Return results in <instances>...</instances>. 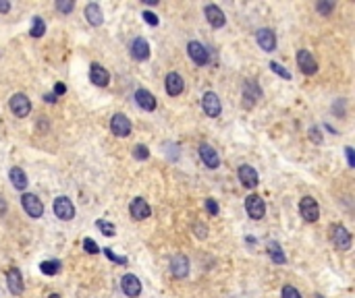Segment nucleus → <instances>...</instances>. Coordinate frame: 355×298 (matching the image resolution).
<instances>
[{"mask_svg":"<svg viewBox=\"0 0 355 298\" xmlns=\"http://www.w3.org/2000/svg\"><path fill=\"white\" fill-rule=\"evenodd\" d=\"M330 242L339 250H349L351 248V232L343 224H332L330 226Z\"/></svg>","mask_w":355,"mask_h":298,"instance_id":"f257e3e1","label":"nucleus"},{"mask_svg":"<svg viewBox=\"0 0 355 298\" xmlns=\"http://www.w3.org/2000/svg\"><path fill=\"white\" fill-rule=\"evenodd\" d=\"M52 209H54V216L62 222H69L75 218V205L69 197H56L54 199V205H52Z\"/></svg>","mask_w":355,"mask_h":298,"instance_id":"f03ea898","label":"nucleus"},{"mask_svg":"<svg viewBox=\"0 0 355 298\" xmlns=\"http://www.w3.org/2000/svg\"><path fill=\"white\" fill-rule=\"evenodd\" d=\"M21 205H23V209L29 218H42L44 216V203L40 201V197H36L33 193H25L21 197Z\"/></svg>","mask_w":355,"mask_h":298,"instance_id":"7ed1b4c3","label":"nucleus"},{"mask_svg":"<svg viewBox=\"0 0 355 298\" xmlns=\"http://www.w3.org/2000/svg\"><path fill=\"white\" fill-rule=\"evenodd\" d=\"M9 106H11V110H13V114L17 118H25V116H29V112H31V102H29V98L25 94H15L11 98V102H9Z\"/></svg>","mask_w":355,"mask_h":298,"instance_id":"20e7f679","label":"nucleus"},{"mask_svg":"<svg viewBox=\"0 0 355 298\" xmlns=\"http://www.w3.org/2000/svg\"><path fill=\"white\" fill-rule=\"evenodd\" d=\"M299 214L305 222H316L320 218V207L314 197H303L299 201Z\"/></svg>","mask_w":355,"mask_h":298,"instance_id":"39448f33","label":"nucleus"},{"mask_svg":"<svg viewBox=\"0 0 355 298\" xmlns=\"http://www.w3.org/2000/svg\"><path fill=\"white\" fill-rule=\"evenodd\" d=\"M202 108L206 112V116H210V118L220 116V112H223V104H220V98L214 91H206L202 96Z\"/></svg>","mask_w":355,"mask_h":298,"instance_id":"423d86ee","label":"nucleus"},{"mask_svg":"<svg viewBox=\"0 0 355 298\" xmlns=\"http://www.w3.org/2000/svg\"><path fill=\"white\" fill-rule=\"evenodd\" d=\"M187 54L197 66H206L210 62V54L206 50V46L199 44V41H189L187 44Z\"/></svg>","mask_w":355,"mask_h":298,"instance_id":"0eeeda50","label":"nucleus"},{"mask_svg":"<svg viewBox=\"0 0 355 298\" xmlns=\"http://www.w3.org/2000/svg\"><path fill=\"white\" fill-rule=\"evenodd\" d=\"M256 41L264 52H274L276 50V33L272 29H258L256 31Z\"/></svg>","mask_w":355,"mask_h":298,"instance_id":"6e6552de","label":"nucleus"},{"mask_svg":"<svg viewBox=\"0 0 355 298\" xmlns=\"http://www.w3.org/2000/svg\"><path fill=\"white\" fill-rule=\"evenodd\" d=\"M297 66L303 75H316L318 73V62L314 60V56L307 50H299L297 52Z\"/></svg>","mask_w":355,"mask_h":298,"instance_id":"1a4fd4ad","label":"nucleus"},{"mask_svg":"<svg viewBox=\"0 0 355 298\" xmlns=\"http://www.w3.org/2000/svg\"><path fill=\"white\" fill-rule=\"evenodd\" d=\"M245 211H247V216H250L252 220H262L264 214H266V205H264L262 197L250 195V197L245 199Z\"/></svg>","mask_w":355,"mask_h":298,"instance_id":"9d476101","label":"nucleus"},{"mask_svg":"<svg viewBox=\"0 0 355 298\" xmlns=\"http://www.w3.org/2000/svg\"><path fill=\"white\" fill-rule=\"evenodd\" d=\"M204 15H206V21L210 23V25L214 29H220V27H225V23H227V17L223 13V9L216 7V5H208L204 9Z\"/></svg>","mask_w":355,"mask_h":298,"instance_id":"9b49d317","label":"nucleus"},{"mask_svg":"<svg viewBox=\"0 0 355 298\" xmlns=\"http://www.w3.org/2000/svg\"><path fill=\"white\" fill-rule=\"evenodd\" d=\"M129 211H131V218H133V220H146V218L152 216V209H150L148 201L141 199V197H135V199L131 201Z\"/></svg>","mask_w":355,"mask_h":298,"instance_id":"f8f14e48","label":"nucleus"},{"mask_svg":"<svg viewBox=\"0 0 355 298\" xmlns=\"http://www.w3.org/2000/svg\"><path fill=\"white\" fill-rule=\"evenodd\" d=\"M199 159L210 168V170H216L218 166H220V157H218V153H216V149L212 147V145H208V143H202L199 145Z\"/></svg>","mask_w":355,"mask_h":298,"instance_id":"ddd939ff","label":"nucleus"},{"mask_svg":"<svg viewBox=\"0 0 355 298\" xmlns=\"http://www.w3.org/2000/svg\"><path fill=\"white\" fill-rule=\"evenodd\" d=\"M164 87H166V94H168L170 98H176V96L183 94L185 83H183V79H181L179 73H168L166 79H164Z\"/></svg>","mask_w":355,"mask_h":298,"instance_id":"4468645a","label":"nucleus"},{"mask_svg":"<svg viewBox=\"0 0 355 298\" xmlns=\"http://www.w3.org/2000/svg\"><path fill=\"white\" fill-rule=\"evenodd\" d=\"M170 273L174 278H179V280L187 278L189 276V259L185 255H174L170 259Z\"/></svg>","mask_w":355,"mask_h":298,"instance_id":"2eb2a0df","label":"nucleus"},{"mask_svg":"<svg viewBox=\"0 0 355 298\" xmlns=\"http://www.w3.org/2000/svg\"><path fill=\"white\" fill-rule=\"evenodd\" d=\"M237 176H239V180L243 182V187H247V189H256V187H258V182H260V176H258V172H256L252 166H247V164L239 166V170H237Z\"/></svg>","mask_w":355,"mask_h":298,"instance_id":"dca6fc26","label":"nucleus"},{"mask_svg":"<svg viewBox=\"0 0 355 298\" xmlns=\"http://www.w3.org/2000/svg\"><path fill=\"white\" fill-rule=\"evenodd\" d=\"M121 288H123V292H125L129 298H135V296L141 294V282H139L137 276H133V273H127V276H123Z\"/></svg>","mask_w":355,"mask_h":298,"instance_id":"f3484780","label":"nucleus"},{"mask_svg":"<svg viewBox=\"0 0 355 298\" xmlns=\"http://www.w3.org/2000/svg\"><path fill=\"white\" fill-rule=\"evenodd\" d=\"M110 131L117 137H129L131 135V120L125 114H115L113 120H110Z\"/></svg>","mask_w":355,"mask_h":298,"instance_id":"a211bd4d","label":"nucleus"},{"mask_svg":"<svg viewBox=\"0 0 355 298\" xmlns=\"http://www.w3.org/2000/svg\"><path fill=\"white\" fill-rule=\"evenodd\" d=\"M7 286H9V290L15 294V296H21L23 294V276H21V271L17 269V267H11L9 271H7Z\"/></svg>","mask_w":355,"mask_h":298,"instance_id":"6ab92c4d","label":"nucleus"},{"mask_svg":"<svg viewBox=\"0 0 355 298\" xmlns=\"http://www.w3.org/2000/svg\"><path fill=\"white\" fill-rule=\"evenodd\" d=\"M129 50H131V56L135 58L137 62H144V60L150 58V44L144 37H135V39H133Z\"/></svg>","mask_w":355,"mask_h":298,"instance_id":"aec40b11","label":"nucleus"},{"mask_svg":"<svg viewBox=\"0 0 355 298\" xmlns=\"http://www.w3.org/2000/svg\"><path fill=\"white\" fill-rule=\"evenodd\" d=\"M262 98V89L256 81H245V85H243V100H245V106H254L258 100Z\"/></svg>","mask_w":355,"mask_h":298,"instance_id":"412c9836","label":"nucleus"},{"mask_svg":"<svg viewBox=\"0 0 355 298\" xmlns=\"http://www.w3.org/2000/svg\"><path fill=\"white\" fill-rule=\"evenodd\" d=\"M90 79H92V83L98 85V87H106V85L110 83L108 71H106L102 64H98V62H94V64L90 66Z\"/></svg>","mask_w":355,"mask_h":298,"instance_id":"4be33fe9","label":"nucleus"},{"mask_svg":"<svg viewBox=\"0 0 355 298\" xmlns=\"http://www.w3.org/2000/svg\"><path fill=\"white\" fill-rule=\"evenodd\" d=\"M83 15H85V21L90 23V25H94V27H100L102 23H104V13H102L100 5H96V3L87 5L85 11H83Z\"/></svg>","mask_w":355,"mask_h":298,"instance_id":"5701e85b","label":"nucleus"},{"mask_svg":"<svg viewBox=\"0 0 355 298\" xmlns=\"http://www.w3.org/2000/svg\"><path fill=\"white\" fill-rule=\"evenodd\" d=\"M135 102L141 110L146 112H152V110H156V98H154L148 89H137L135 91Z\"/></svg>","mask_w":355,"mask_h":298,"instance_id":"b1692460","label":"nucleus"},{"mask_svg":"<svg viewBox=\"0 0 355 298\" xmlns=\"http://www.w3.org/2000/svg\"><path fill=\"white\" fill-rule=\"evenodd\" d=\"M9 178H11L13 187H15L17 191H25V189H27V174L23 172V168H19V166L11 168V172H9Z\"/></svg>","mask_w":355,"mask_h":298,"instance_id":"393cba45","label":"nucleus"},{"mask_svg":"<svg viewBox=\"0 0 355 298\" xmlns=\"http://www.w3.org/2000/svg\"><path fill=\"white\" fill-rule=\"evenodd\" d=\"M268 257L272 259V263L276 265H285L287 263V255H285V250L280 248V244L276 240H270L268 242Z\"/></svg>","mask_w":355,"mask_h":298,"instance_id":"a878e982","label":"nucleus"},{"mask_svg":"<svg viewBox=\"0 0 355 298\" xmlns=\"http://www.w3.org/2000/svg\"><path fill=\"white\" fill-rule=\"evenodd\" d=\"M40 271L44 273V276H56V273H60V261H56V259L42 261L40 263Z\"/></svg>","mask_w":355,"mask_h":298,"instance_id":"bb28decb","label":"nucleus"},{"mask_svg":"<svg viewBox=\"0 0 355 298\" xmlns=\"http://www.w3.org/2000/svg\"><path fill=\"white\" fill-rule=\"evenodd\" d=\"M31 37H42L44 33H46V23H44L42 17H33L31 19V29H29Z\"/></svg>","mask_w":355,"mask_h":298,"instance_id":"cd10ccee","label":"nucleus"},{"mask_svg":"<svg viewBox=\"0 0 355 298\" xmlns=\"http://www.w3.org/2000/svg\"><path fill=\"white\" fill-rule=\"evenodd\" d=\"M96 228L104 234V236H108V238H113L115 234H117V228H115V224L113 222H106V220H98L96 222Z\"/></svg>","mask_w":355,"mask_h":298,"instance_id":"c85d7f7f","label":"nucleus"},{"mask_svg":"<svg viewBox=\"0 0 355 298\" xmlns=\"http://www.w3.org/2000/svg\"><path fill=\"white\" fill-rule=\"evenodd\" d=\"M104 255H106V259H110L113 263H119V265H127V263H129V259H127V257L117 255V253H115V250L110 248V246H106V248H104Z\"/></svg>","mask_w":355,"mask_h":298,"instance_id":"c756f323","label":"nucleus"},{"mask_svg":"<svg viewBox=\"0 0 355 298\" xmlns=\"http://www.w3.org/2000/svg\"><path fill=\"white\" fill-rule=\"evenodd\" d=\"M268 66H270V71H272V73H276L278 77H282V79H287V81L291 79V73L287 71V68H285V66H282L280 62H270Z\"/></svg>","mask_w":355,"mask_h":298,"instance_id":"7c9ffc66","label":"nucleus"},{"mask_svg":"<svg viewBox=\"0 0 355 298\" xmlns=\"http://www.w3.org/2000/svg\"><path fill=\"white\" fill-rule=\"evenodd\" d=\"M316 11L322 15V17H328L332 11H335V3H328V0H322V3L316 5Z\"/></svg>","mask_w":355,"mask_h":298,"instance_id":"2f4dec72","label":"nucleus"},{"mask_svg":"<svg viewBox=\"0 0 355 298\" xmlns=\"http://www.w3.org/2000/svg\"><path fill=\"white\" fill-rule=\"evenodd\" d=\"M133 157H135V159H141V162H144V159L150 157V149H148L146 145H135V147H133Z\"/></svg>","mask_w":355,"mask_h":298,"instance_id":"473e14b6","label":"nucleus"},{"mask_svg":"<svg viewBox=\"0 0 355 298\" xmlns=\"http://www.w3.org/2000/svg\"><path fill=\"white\" fill-rule=\"evenodd\" d=\"M83 248H85L90 255H98V253H100V246H98L92 238H83Z\"/></svg>","mask_w":355,"mask_h":298,"instance_id":"72a5a7b5","label":"nucleus"},{"mask_svg":"<svg viewBox=\"0 0 355 298\" xmlns=\"http://www.w3.org/2000/svg\"><path fill=\"white\" fill-rule=\"evenodd\" d=\"M141 17H144V21L148 23V25H152V27H156L158 23H160V21H158V17L154 15L152 11H144V13H141Z\"/></svg>","mask_w":355,"mask_h":298,"instance_id":"f704fd0d","label":"nucleus"},{"mask_svg":"<svg viewBox=\"0 0 355 298\" xmlns=\"http://www.w3.org/2000/svg\"><path fill=\"white\" fill-rule=\"evenodd\" d=\"M193 232H195L197 238H206V236H208V226L195 222V224H193Z\"/></svg>","mask_w":355,"mask_h":298,"instance_id":"c9c22d12","label":"nucleus"},{"mask_svg":"<svg viewBox=\"0 0 355 298\" xmlns=\"http://www.w3.org/2000/svg\"><path fill=\"white\" fill-rule=\"evenodd\" d=\"M282 298H301V294L293 286H282Z\"/></svg>","mask_w":355,"mask_h":298,"instance_id":"e433bc0d","label":"nucleus"},{"mask_svg":"<svg viewBox=\"0 0 355 298\" xmlns=\"http://www.w3.org/2000/svg\"><path fill=\"white\" fill-rule=\"evenodd\" d=\"M73 9H75V5L71 3V0H66V3H56V11H60V13H64V15L73 13Z\"/></svg>","mask_w":355,"mask_h":298,"instance_id":"4c0bfd02","label":"nucleus"},{"mask_svg":"<svg viewBox=\"0 0 355 298\" xmlns=\"http://www.w3.org/2000/svg\"><path fill=\"white\" fill-rule=\"evenodd\" d=\"M206 211L210 216H218V203L214 199H206Z\"/></svg>","mask_w":355,"mask_h":298,"instance_id":"58836bf2","label":"nucleus"},{"mask_svg":"<svg viewBox=\"0 0 355 298\" xmlns=\"http://www.w3.org/2000/svg\"><path fill=\"white\" fill-rule=\"evenodd\" d=\"M309 139H312L314 143H322V135H320L318 126H312V129H309Z\"/></svg>","mask_w":355,"mask_h":298,"instance_id":"ea45409f","label":"nucleus"},{"mask_svg":"<svg viewBox=\"0 0 355 298\" xmlns=\"http://www.w3.org/2000/svg\"><path fill=\"white\" fill-rule=\"evenodd\" d=\"M345 153H347V162L351 168H355V155H353V147H345Z\"/></svg>","mask_w":355,"mask_h":298,"instance_id":"a19ab883","label":"nucleus"},{"mask_svg":"<svg viewBox=\"0 0 355 298\" xmlns=\"http://www.w3.org/2000/svg\"><path fill=\"white\" fill-rule=\"evenodd\" d=\"M64 94H66L64 83H56V85H54V96L58 98V96H64Z\"/></svg>","mask_w":355,"mask_h":298,"instance_id":"79ce46f5","label":"nucleus"},{"mask_svg":"<svg viewBox=\"0 0 355 298\" xmlns=\"http://www.w3.org/2000/svg\"><path fill=\"white\" fill-rule=\"evenodd\" d=\"M9 11H11V3H3V0H0V13L7 15Z\"/></svg>","mask_w":355,"mask_h":298,"instance_id":"37998d69","label":"nucleus"},{"mask_svg":"<svg viewBox=\"0 0 355 298\" xmlns=\"http://www.w3.org/2000/svg\"><path fill=\"white\" fill-rule=\"evenodd\" d=\"M7 214V201L3 199V197H0V218H3Z\"/></svg>","mask_w":355,"mask_h":298,"instance_id":"c03bdc74","label":"nucleus"},{"mask_svg":"<svg viewBox=\"0 0 355 298\" xmlns=\"http://www.w3.org/2000/svg\"><path fill=\"white\" fill-rule=\"evenodd\" d=\"M44 100H46V102H48V104H54V102H56V100H58V98H56V96H54V94H46V96H44Z\"/></svg>","mask_w":355,"mask_h":298,"instance_id":"a18cd8bd","label":"nucleus"},{"mask_svg":"<svg viewBox=\"0 0 355 298\" xmlns=\"http://www.w3.org/2000/svg\"><path fill=\"white\" fill-rule=\"evenodd\" d=\"M48 298H60V296H58V294H50Z\"/></svg>","mask_w":355,"mask_h":298,"instance_id":"49530a36","label":"nucleus"},{"mask_svg":"<svg viewBox=\"0 0 355 298\" xmlns=\"http://www.w3.org/2000/svg\"><path fill=\"white\" fill-rule=\"evenodd\" d=\"M316 298H324V296H320V294H318V296H316Z\"/></svg>","mask_w":355,"mask_h":298,"instance_id":"de8ad7c7","label":"nucleus"}]
</instances>
